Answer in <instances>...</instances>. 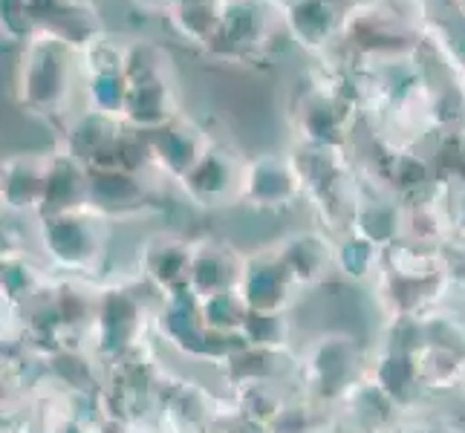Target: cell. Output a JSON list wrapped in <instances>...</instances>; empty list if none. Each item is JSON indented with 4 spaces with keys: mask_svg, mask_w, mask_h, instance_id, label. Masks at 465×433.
<instances>
[{
    "mask_svg": "<svg viewBox=\"0 0 465 433\" xmlns=\"http://www.w3.org/2000/svg\"><path fill=\"white\" fill-rule=\"evenodd\" d=\"M428 24L425 0H352L344 35L327 55H339L335 64L347 67L402 61L420 46Z\"/></svg>",
    "mask_w": 465,
    "mask_h": 433,
    "instance_id": "6da1fadb",
    "label": "cell"
},
{
    "mask_svg": "<svg viewBox=\"0 0 465 433\" xmlns=\"http://www.w3.org/2000/svg\"><path fill=\"white\" fill-rule=\"evenodd\" d=\"M428 104V122L434 131H462L465 127V61L451 35L430 21L411 55Z\"/></svg>",
    "mask_w": 465,
    "mask_h": 433,
    "instance_id": "7a4b0ae2",
    "label": "cell"
},
{
    "mask_svg": "<svg viewBox=\"0 0 465 433\" xmlns=\"http://www.w3.org/2000/svg\"><path fill=\"white\" fill-rule=\"evenodd\" d=\"M303 188V197L330 226H352L359 208V173L347 148L295 144L290 153Z\"/></svg>",
    "mask_w": 465,
    "mask_h": 433,
    "instance_id": "3957f363",
    "label": "cell"
},
{
    "mask_svg": "<svg viewBox=\"0 0 465 433\" xmlns=\"http://www.w3.org/2000/svg\"><path fill=\"white\" fill-rule=\"evenodd\" d=\"M82 73V58L55 38H32L18 61V102L29 113L55 116L70 104L73 84Z\"/></svg>",
    "mask_w": 465,
    "mask_h": 433,
    "instance_id": "277c9868",
    "label": "cell"
},
{
    "mask_svg": "<svg viewBox=\"0 0 465 433\" xmlns=\"http://www.w3.org/2000/svg\"><path fill=\"white\" fill-rule=\"evenodd\" d=\"M283 32L278 0H223L220 24L205 53L220 64H258Z\"/></svg>",
    "mask_w": 465,
    "mask_h": 433,
    "instance_id": "5b68a950",
    "label": "cell"
},
{
    "mask_svg": "<svg viewBox=\"0 0 465 433\" xmlns=\"http://www.w3.org/2000/svg\"><path fill=\"white\" fill-rule=\"evenodd\" d=\"M32 38H55L82 55L107 32L93 0H29Z\"/></svg>",
    "mask_w": 465,
    "mask_h": 433,
    "instance_id": "8992f818",
    "label": "cell"
},
{
    "mask_svg": "<svg viewBox=\"0 0 465 433\" xmlns=\"http://www.w3.org/2000/svg\"><path fill=\"white\" fill-rule=\"evenodd\" d=\"M352 0H283L281 21L283 32L301 50L327 55L344 35Z\"/></svg>",
    "mask_w": 465,
    "mask_h": 433,
    "instance_id": "52a82bcc",
    "label": "cell"
},
{
    "mask_svg": "<svg viewBox=\"0 0 465 433\" xmlns=\"http://www.w3.org/2000/svg\"><path fill=\"white\" fill-rule=\"evenodd\" d=\"M243 171V159L226 144H217L212 139L205 153L197 159V165L183 176V188L197 205H229L232 200H240Z\"/></svg>",
    "mask_w": 465,
    "mask_h": 433,
    "instance_id": "ba28073f",
    "label": "cell"
},
{
    "mask_svg": "<svg viewBox=\"0 0 465 433\" xmlns=\"http://www.w3.org/2000/svg\"><path fill=\"white\" fill-rule=\"evenodd\" d=\"M301 197L303 188L290 156L261 153L246 162L243 188H240V200L243 202L261 208V212H278V208L292 205Z\"/></svg>",
    "mask_w": 465,
    "mask_h": 433,
    "instance_id": "9c48e42d",
    "label": "cell"
},
{
    "mask_svg": "<svg viewBox=\"0 0 465 433\" xmlns=\"http://www.w3.org/2000/svg\"><path fill=\"white\" fill-rule=\"evenodd\" d=\"M148 151H151V162L168 173L171 180L183 182V176L197 165V159L205 153L208 136L197 122H191L185 116H173L156 131H148Z\"/></svg>",
    "mask_w": 465,
    "mask_h": 433,
    "instance_id": "30bf717a",
    "label": "cell"
},
{
    "mask_svg": "<svg viewBox=\"0 0 465 433\" xmlns=\"http://www.w3.org/2000/svg\"><path fill=\"white\" fill-rule=\"evenodd\" d=\"M90 194V171L67 151L46 156L44 197L38 212L41 217H58L70 212H84Z\"/></svg>",
    "mask_w": 465,
    "mask_h": 433,
    "instance_id": "8fae6325",
    "label": "cell"
},
{
    "mask_svg": "<svg viewBox=\"0 0 465 433\" xmlns=\"http://www.w3.org/2000/svg\"><path fill=\"white\" fill-rule=\"evenodd\" d=\"M87 214H90V208L44 220V240L61 263L87 266L90 261L99 258L102 229H99V220Z\"/></svg>",
    "mask_w": 465,
    "mask_h": 433,
    "instance_id": "7c38bea8",
    "label": "cell"
},
{
    "mask_svg": "<svg viewBox=\"0 0 465 433\" xmlns=\"http://www.w3.org/2000/svg\"><path fill=\"white\" fill-rule=\"evenodd\" d=\"M124 131L127 124L119 116H107L87 107L82 116L70 122L67 136H64V151L75 156L84 168H99L119 144Z\"/></svg>",
    "mask_w": 465,
    "mask_h": 433,
    "instance_id": "4fadbf2b",
    "label": "cell"
},
{
    "mask_svg": "<svg viewBox=\"0 0 465 433\" xmlns=\"http://www.w3.org/2000/svg\"><path fill=\"white\" fill-rule=\"evenodd\" d=\"M127 102L122 122L136 127V131L148 133L171 122L176 113V90H173V75L171 78H153V82H139L127 84Z\"/></svg>",
    "mask_w": 465,
    "mask_h": 433,
    "instance_id": "5bb4252c",
    "label": "cell"
},
{
    "mask_svg": "<svg viewBox=\"0 0 465 433\" xmlns=\"http://www.w3.org/2000/svg\"><path fill=\"white\" fill-rule=\"evenodd\" d=\"M90 171V168H87ZM145 205V185L142 173L127 171H90L87 208L99 214H127Z\"/></svg>",
    "mask_w": 465,
    "mask_h": 433,
    "instance_id": "9a60e30c",
    "label": "cell"
},
{
    "mask_svg": "<svg viewBox=\"0 0 465 433\" xmlns=\"http://www.w3.org/2000/svg\"><path fill=\"white\" fill-rule=\"evenodd\" d=\"M46 156H12L6 165H0V202L26 212L38 208L44 197Z\"/></svg>",
    "mask_w": 465,
    "mask_h": 433,
    "instance_id": "2e32d148",
    "label": "cell"
},
{
    "mask_svg": "<svg viewBox=\"0 0 465 433\" xmlns=\"http://www.w3.org/2000/svg\"><path fill=\"white\" fill-rule=\"evenodd\" d=\"M220 9L223 0H183L168 12V21L176 35L205 50V44L212 41L220 24Z\"/></svg>",
    "mask_w": 465,
    "mask_h": 433,
    "instance_id": "e0dca14e",
    "label": "cell"
},
{
    "mask_svg": "<svg viewBox=\"0 0 465 433\" xmlns=\"http://www.w3.org/2000/svg\"><path fill=\"white\" fill-rule=\"evenodd\" d=\"M122 73L127 78V84L153 82V78H171V55L165 53V46H159L153 41H142V38L124 41Z\"/></svg>",
    "mask_w": 465,
    "mask_h": 433,
    "instance_id": "ac0fdd59",
    "label": "cell"
},
{
    "mask_svg": "<svg viewBox=\"0 0 465 433\" xmlns=\"http://www.w3.org/2000/svg\"><path fill=\"white\" fill-rule=\"evenodd\" d=\"M0 35L15 44H29V0H0Z\"/></svg>",
    "mask_w": 465,
    "mask_h": 433,
    "instance_id": "d6986e66",
    "label": "cell"
},
{
    "mask_svg": "<svg viewBox=\"0 0 465 433\" xmlns=\"http://www.w3.org/2000/svg\"><path fill=\"white\" fill-rule=\"evenodd\" d=\"M134 4H139V6H145V9H156V12H171L176 4H183V0H134Z\"/></svg>",
    "mask_w": 465,
    "mask_h": 433,
    "instance_id": "ffe728a7",
    "label": "cell"
},
{
    "mask_svg": "<svg viewBox=\"0 0 465 433\" xmlns=\"http://www.w3.org/2000/svg\"><path fill=\"white\" fill-rule=\"evenodd\" d=\"M451 4H454V9H457L460 18L465 21V0H451Z\"/></svg>",
    "mask_w": 465,
    "mask_h": 433,
    "instance_id": "44dd1931",
    "label": "cell"
}]
</instances>
